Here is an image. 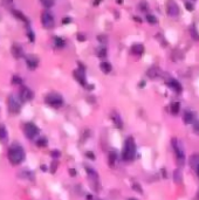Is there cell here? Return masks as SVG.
I'll return each mask as SVG.
<instances>
[{
    "label": "cell",
    "instance_id": "obj_1",
    "mask_svg": "<svg viewBox=\"0 0 199 200\" xmlns=\"http://www.w3.org/2000/svg\"><path fill=\"white\" fill-rule=\"evenodd\" d=\"M7 157H8V160L11 162V164L19 165L25 159V151H24V149L21 148L20 145L15 144V145H12L8 149Z\"/></svg>",
    "mask_w": 199,
    "mask_h": 200
},
{
    "label": "cell",
    "instance_id": "obj_2",
    "mask_svg": "<svg viewBox=\"0 0 199 200\" xmlns=\"http://www.w3.org/2000/svg\"><path fill=\"white\" fill-rule=\"evenodd\" d=\"M136 155V144L132 137H128L124 143V149L122 152V158L127 162H130L135 158Z\"/></svg>",
    "mask_w": 199,
    "mask_h": 200
},
{
    "label": "cell",
    "instance_id": "obj_3",
    "mask_svg": "<svg viewBox=\"0 0 199 200\" xmlns=\"http://www.w3.org/2000/svg\"><path fill=\"white\" fill-rule=\"evenodd\" d=\"M172 148L175 150V153H176V158H177V163L181 166L184 165L185 163V153H184V150L181 148V143L177 140L176 138L172 139Z\"/></svg>",
    "mask_w": 199,
    "mask_h": 200
},
{
    "label": "cell",
    "instance_id": "obj_4",
    "mask_svg": "<svg viewBox=\"0 0 199 200\" xmlns=\"http://www.w3.org/2000/svg\"><path fill=\"white\" fill-rule=\"evenodd\" d=\"M24 132H25V135H26L27 138L33 139L34 137H36L39 135V129L33 123H26L25 124V128H24Z\"/></svg>",
    "mask_w": 199,
    "mask_h": 200
},
{
    "label": "cell",
    "instance_id": "obj_5",
    "mask_svg": "<svg viewBox=\"0 0 199 200\" xmlns=\"http://www.w3.org/2000/svg\"><path fill=\"white\" fill-rule=\"evenodd\" d=\"M46 103L49 105H52V107H55V108H57V107H61L62 103H64V100H62V97L60 95H56V94H51V95H48L46 97Z\"/></svg>",
    "mask_w": 199,
    "mask_h": 200
},
{
    "label": "cell",
    "instance_id": "obj_6",
    "mask_svg": "<svg viewBox=\"0 0 199 200\" xmlns=\"http://www.w3.org/2000/svg\"><path fill=\"white\" fill-rule=\"evenodd\" d=\"M20 108H21V103H20V100H19L17 96L14 95H11L8 98V109L9 111L12 113H19V110H20Z\"/></svg>",
    "mask_w": 199,
    "mask_h": 200
},
{
    "label": "cell",
    "instance_id": "obj_7",
    "mask_svg": "<svg viewBox=\"0 0 199 200\" xmlns=\"http://www.w3.org/2000/svg\"><path fill=\"white\" fill-rule=\"evenodd\" d=\"M41 24L45 28H53L54 27V18L49 12H44L41 14Z\"/></svg>",
    "mask_w": 199,
    "mask_h": 200
},
{
    "label": "cell",
    "instance_id": "obj_8",
    "mask_svg": "<svg viewBox=\"0 0 199 200\" xmlns=\"http://www.w3.org/2000/svg\"><path fill=\"white\" fill-rule=\"evenodd\" d=\"M166 11H168V14L170 17H177L179 14V7L177 6V4L175 1L170 0L168 2V6H166Z\"/></svg>",
    "mask_w": 199,
    "mask_h": 200
},
{
    "label": "cell",
    "instance_id": "obj_9",
    "mask_svg": "<svg viewBox=\"0 0 199 200\" xmlns=\"http://www.w3.org/2000/svg\"><path fill=\"white\" fill-rule=\"evenodd\" d=\"M20 96H21V100L22 101H31L33 98V91L31 89H28L27 87H22L20 90Z\"/></svg>",
    "mask_w": 199,
    "mask_h": 200
},
{
    "label": "cell",
    "instance_id": "obj_10",
    "mask_svg": "<svg viewBox=\"0 0 199 200\" xmlns=\"http://www.w3.org/2000/svg\"><path fill=\"white\" fill-rule=\"evenodd\" d=\"M74 76H75V78H76V80L81 83L82 86H84V87H86L87 81H86V77H84V70H83V68L75 70V71H74Z\"/></svg>",
    "mask_w": 199,
    "mask_h": 200
},
{
    "label": "cell",
    "instance_id": "obj_11",
    "mask_svg": "<svg viewBox=\"0 0 199 200\" xmlns=\"http://www.w3.org/2000/svg\"><path fill=\"white\" fill-rule=\"evenodd\" d=\"M26 63H27V66H28L29 69H35L36 67H38V64H39V60L36 59L35 56L29 55V56L26 57Z\"/></svg>",
    "mask_w": 199,
    "mask_h": 200
},
{
    "label": "cell",
    "instance_id": "obj_12",
    "mask_svg": "<svg viewBox=\"0 0 199 200\" xmlns=\"http://www.w3.org/2000/svg\"><path fill=\"white\" fill-rule=\"evenodd\" d=\"M87 172H88V175L90 178V182H95V183L99 184V174L95 170H93L91 167H86Z\"/></svg>",
    "mask_w": 199,
    "mask_h": 200
},
{
    "label": "cell",
    "instance_id": "obj_13",
    "mask_svg": "<svg viewBox=\"0 0 199 200\" xmlns=\"http://www.w3.org/2000/svg\"><path fill=\"white\" fill-rule=\"evenodd\" d=\"M131 52L135 55H142L144 53V46L141 44H136L131 47Z\"/></svg>",
    "mask_w": 199,
    "mask_h": 200
},
{
    "label": "cell",
    "instance_id": "obj_14",
    "mask_svg": "<svg viewBox=\"0 0 199 200\" xmlns=\"http://www.w3.org/2000/svg\"><path fill=\"white\" fill-rule=\"evenodd\" d=\"M159 73H161L159 68H157V67H151V68H149V69H148V71H146V75H148L150 78H156V77H158Z\"/></svg>",
    "mask_w": 199,
    "mask_h": 200
},
{
    "label": "cell",
    "instance_id": "obj_15",
    "mask_svg": "<svg viewBox=\"0 0 199 200\" xmlns=\"http://www.w3.org/2000/svg\"><path fill=\"white\" fill-rule=\"evenodd\" d=\"M12 54H13V56H14L15 59H20V57L24 55L21 47L18 46V44H14V46L12 47Z\"/></svg>",
    "mask_w": 199,
    "mask_h": 200
},
{
    "label": "cell",
    "instance_id": "obj_16",
    "mask_svg": "<svg viewBox=\"0 0 199 200\" xmlns=\"http://www.w3.org/2000/svg\"><path fill=\"white\" fill-rule=\"evenodd\" d=\"M111 120H113V122L115 124V126L118 128V129H121L122 126H123V123H122V120H121V117H119V115H117L116 113H114L111 115Z\"/></svg>",
    "mask_w": 199,
    "mask_h": 200
},
{
    "label": "cell",
    "instance_id": "obj_17",
    "mask_svg": "<svg viewBox=\"0 0 199 200\" xmlns=\"http://www.w3.org/2000/svg\"><path fill=\"white\" fill-rule=\"evenodd\" d=\"M168 83H169V86H170L175 91H177V93L181 91V86L178 81H176V80H173V78H170V81H169Z\"/></svg>",
    "mask_w": 199,
    "mask_h": 200
},
{
    "label": "cell",
    "instance_id": "obj_18",
    "mask_svg": "<svg viewBox=\"0 0 199 200\" xmlns=\"http://www.w3.org/2000/svg\"><path fill=\"white\" fill-rule=\"evenodd\" d=\"M100 68L101 70L104 73V74H108L111 71V64L109 63V62L104 61V62H101V64H100Z\"/></svg>",
    "mask_w": 199,
    "mask_h": 200
},
{
    "label": "cell",
    "instance_id": "obj_19",
    "mask_svg": "<svg viewBox=\"0 0 199 200\" xmlns=\"http://www.w3.org/2000/svg\"><path fill=\"white\" fill-rule=\"evenodd\" d=\"M183 121L185 124H190V123L193 122V113H190V111H185L184 116H183Z\"/></svg>",
    "mask_w": 199,
    "mask_h": 200
},
{
    "label": "cell",
    "instance_id": "obj_20",
    "mask_svg": "<svg viewBox=\"0 0 199 200\" xmlns=\"http://www.w3.org/2000/svg\"><path fill=\"white\" fill-rule=\"evenodd\" d=\"M170 110H171L172 115H178L179 113V110H181V104L179 102H173L170 107Z\"/></svg>",
    "mask_w": 199,
    "mask_h": 200
},
{
    "label": "cell",
    "instance_id": "obj_21",
    "mask_svg": "<svg viewBox=\"0 0 199 200\" xmlns=\"http://www.w3.org/2000/svg\"><path fill=\"white\" fill-rule=\"evenodd\" d=\"M199 164V156L198 155H192L190 157V165L193 167V169H196Z\"/></svg>",
    "mask_w": 199,
    "mask_h": 200
},
{
    "label": "cell",
    "instance_id": "obj_22",
    "mask_svg": "<svg viewBox=\"0 0 199 200\" xmlns=\"http://www.w3.org/2000/svg\"><path fill=\"white\" fill-rule=\"evenodd\" d=\"M6 139H7V131H6L4 125H0V140L5 142Z\"/></svg>",
    "mask_w": 199,
    "mask_h": 200
},
{
    "label": "cell",
    "instance_id": "obj_23",
    "mask_svg": "<svg viewBox=\"0 0 199 200\" xmlns=\"http://www.w3.org/2000/svg\"><path fill=\"white\" fill-rule=\"evenodd\" d=\"M173 179H175V183L176 184L181 183V172L179 170H175V172H173Z\"/></svg>",
    "mask_w": 199,
    "mask_h": 200
},
{
    "label": "cell",
    "instance_id": "obj_24",
    "mask_svg": "<svg viewBox=\"0 0 199 200\" xmlns=\"http://www.w3.org/2000/svg\"><path fill=\"white\" fill-rule=\"evenodd\" d=\"M96 54H97V56H99V57H104V56L107 55V51H106V48L100 47V48L96 49Z\"/></svg>",
    "mask_w": 199,
    "mask_h": 200
},
{
    "label": "cell",
    "instance_id": "obj_25",
    "mask_svg": "<svg viewBox=\"0 0 199 200\" xmlns=\"http://www.w3.org/2000/svg\"><path fill=\"white\" fill-rule=\"evenodd\" d=\"M115 159H116L115 153L114 152H110L109 153V166L110 167H114V165H115Z\"/></svg>",
    "mask_w": 199,
    "mask_h": 200
},
{
    "label": "cell",
    "instance_id": "obj_26",
    "mask_svg": "<svg viewBox=\"0 0 199 200\" xmlns=\"http://www.w3.org/2000/svg\"><path fill=\"white\" fill-rule=\"evenodd\" d=\"M54 42H55V46H56L57 48H62V47L64 46V41L61 39V38H55Z\"/></svg>",
    "mask_w": 199,
    "mask_h": 200
},
{
    "label": "cell",
    "instance_id": "obj_27",
    "mask_svg": "<svg viewBox=\"0 0 199 200\" xmlns=\"http://www.w3.org/2000/svg\"><path fill=\"white\" fill-rule=\"evenodd\" d=\"M146 20H148V22L151 24V25H156V24H157V19H156V17L152 15V14H148V15H146Z\"/></svg>",
    "mask_w": 199,
    "mask_h": 200
},
{
    "label": "cell",
    "instance_id": "obj_28",
    "mask_svg": "<svg viewBox=\"0 0 199 200\" xmlns=\"http://www.w3.org/2000/svg\"><path fill=\"white\" fill-rule=\"evenodd\" d=\"M13 14H14V15H15L17 18H19V19H21L22 21L27 22V19H26V17H25V15H24L21 12H19V11H15V9H14V11H13Z\"/></svg>",
    "mask_w": 199,
    "mask_h": 200
},
{
    "label": "cell",
    "instance_id": "obj_29",
    "mask_svg": "<svg viewBox=\"0 0 199 200\" xmlns=\"http://www.w3.org/2000/svg\"><path fill=\"white\" fill-rule=\"evenodd\" d=\"M41 1V4L47 7V8H49V7H52L53 5H54V0H40Z\"/></svg>",
    "mask_w": 199,
    "mask_h": 200
},
{
    "label": "cell",
    "instance_id": "obj_30",
    "mask_svg": "<svg viewBox=\"0 0 199 200\" xmlns=\"http://www.w3.org/2000/svg\"><path fill=\"white\" fill-rule=\"evenodd\" d=\"M38 146H46L47 145V139L46 138H40L38 142H36Z\"/></svg>",
    "mask_w": 199,
    "mask_h": 200
},
{
    "label": "cell",
    "instance_id": "obj_31",
    "mask_svg": "<svg viewBox=\"0 0 199 200\" xmlns=\"http://www.w3.org/2000/svg\"><path fill=\"white\" fill-rule=\"evenodd\" d=\"M190 33L192 35V38L194 39V40H199V35L197 34V32H196V29H194V27H192L190 29Z\"/></svg>",
    "mask_w": 199,
    "mask_h": 200
},
{
    "label": "cell",
    "instance_id": "obj_32",
    "mask_svg": "<svg viewBox=\"0 0 199 200\" xmlns=\"http://www.w3.org/2000/svg\"><path fill=\"white\" fill-rule=\"evenodd\" d=\"M132 190H135V191H137L138 193H143V190H142V187L138 185L137 183H134L132 184Z\"/></svg>",
    "mask_w": 199,
    "mask_h": 200
},
{
    "label": "cell",
    "instance_id": "obj_33",
    "mask_svg": "<svg viewBox=\"0 0 199 200\" xmlns=\"http://www.w3.org/2000/svg\"><path fill=\"white\" fill-rule=\"evenodd\" d=\"M4 1V5H5V7H7V8H12L13 7V2H12V0H2Z\"/></svg>",
    "mask_w": 199,
    "mask_h": 200
},
{
    "label": "cell",
    "instance_id": "obj_34",
    "mask_svg": "<svg viewBox=\"0 0 199 200\" xmlns=\"http://www.w3.org/2000/svg\"><path fill=\"white\" fill-rule=\"evenodd\" d=\"M139 9H141V11H146V9H148V5H146L145 1H141V2H139Z\"/></svg>",
    "mask_w": 199,
    "mask_h": 200
},
{
    "label": "cell",
    "instance_id": "obj_35",
    "mask_svg": "<svg viewBox=\"0 0 199 200\" xmlns=\"http://www.w3.org/2000/svg\"><path fill=\"white\" fill-rule=\"evenodd\" d=\"M56 167H57V162L54 160L53 163H52V166H51V171H52V173H55V171H56Z\"/></svg>",
    "mask_w": 199,
    "mask_h": 200
},
{
    "label": "cell",
    "instance_id": "obj_36",
    "mask_svg": "<svg viewBox=\"0 0 199 200\" xmlns=\"http://www.w3.org/2000/svg\"><path fill=\"white\" fill-rule=\"evenodd\" d=\"M12 82L14 83V84H20L21 83V80L19 76H13V80H12Z\"/></svg>",
    "mask_w": 199,
    "mask_h": 200
},
{
    "label": "cell",
    "instance_id": "obj_37",
    "mask_svg": "<svg viewBox=\"0 0 199 200\" xmlns=\"http://www.w3.org/2000/svg\"><path fill=\"white\" fill-rule=\"evenodd\" d=\"M185 7H186V9H189V11H193V6H192V4H190V2H186L185 4Z\"/></svg>",
    "mask_w": 199,
    "mask_h": 200
},
{
    "label": "cell",
    "instance_id": "obj_38",
    "mask_svg": "<svg viewBox=\"0 0 199 200\" xmlns=\"http://www.w3.org/2000/svg\"><path fill=\"white\" fill-rule=\"evenodd\" d=\"M28 38H29V40H31V41H32V42H33V41H34V35H33V33H32V32H31V31H29V32H28Z\"/></svg>",
    "mask_w": 199,
    "mask_h": 200
},
{
    "label": "cell",
    "instance_id": "obj_39",
    "mask_svg": "<svg viewBox=\"0 0 199 200\" xmlns=\"http://www.w3.org/2000/svg\"><path fill=\"white\" fill-rule=\"evenodd\" d=\"M77 39H79L80 41H84V40H86V36L83 34H77Z\"/></svg>",
    "mask_w": 199,
    "mask_h": 200
},
{
    "label": "cell",
    "instance_id": "obj_40",
    "mask_svg": "<svg viewBox=\"0 0 199 200\" xmlns=\"http://www.w3.org/2000/svg\"><path fill=\"white\" fill-rule=\"evenodd\" d=\"M106 39H107L106 36H103V35H99V40L101 41V42H106V41H107Z\"/></svg>",
    "mask_w": 199,
    "mask_h": 200
},
{
    "label": "cell",
    "instance_id": "obj_41",
    "mask_svg": "<svg viewBox=\"0 0 199 200\" xmlns=\"http://www.w3.org/2000/svg\"><path fill=\"white\" fill-rule=\"evenodd\" d=\"M52 156H53V157H55V158H56V157H59V156H60V152H59V151H56V150H55V151H53V152H52Z\"/></svg>",
    "mask_w": 199,
    "mask_h": 200
},
{
    "label": "cell",
    "instance_id": "obj_42",
    "mask_svg": "<svg viewBox=\"0 0 199 200\" xmlns=\"http://www.w3.org/2000/svg\"><path fill=\"white\" fill-rule=\"evenodd\" d=\"M62 22H64V25H66V24H69V22H70V19H69V18H64V20H62Z\"/></svg>",
    "mask_w": 199,
    "mask_h": 200
},
{
    "label": "cell",
    "instance_id": "obj_43",
    "mask_svg": "<svg viewBox=\"0 0 199 200\" xmlns=\"http://www.w3.org/2000/svg\"><path fill=\"white\" fill-rule=\"evenodd\" d=\"M69 173H70V175L74 177V175H76V171H75L74 169H70V170H69Z\"/></svg>",
    "mask_w": 199,
    "mask_h": 200
},
{
    "label": "cell",
    "instance_id": "obj_44",
    "mask_svg": "<svg viewBox=\"0 0 199 200\" xmlns=\"http://www.w3.org/2000/svg\"><path fill=\"white\" fill-rule=\"evenodd\" d=\"M87 156L89 157L90 159H95V156H94V155H93L91 152H87Z\"/></svg>",
    "mask_w": 199,
    "mask_h": 200
},
{
    "label": "cell",
    "instance_id": "obj_45",
    "mask_svg": "<svg viewBox=\"0 0 199 200\" xmlns=\"http://www.w3.org/2000/svg\"><path fill=\"white\" fill-rule=\"evenodd\" d=\"M194 130L197 131V132H199V122H197L194 124Z\"/></svg>",
    "mask_w": 199,
    "mask_h": 200
},
{
    "label": "cell",
    "instance_id": "obj_46",
    "mask_svg": "<svg viewBox=\"0 0 199 200\" xmlns=\"http://www.w3.org/2000/svg\"><path fill=\"white\" fill-rule=\"evenodd\" d=\"M196 172H197V174H198V177H199V164H198V166L196 167Z\"/></svg>",
    "mask_w": 199,
    "mask_h": 200
},
{
    "label": "cell",
    "instance_id": "obj_47",
    "mask_svg": "<svg viewBox=\"0 0 199 200\" xmlns=\"http://www.w3.org/2000/svg\"><path fill=\"white\" fill-rule=\"evenodd\" d=\"M100 1H101V0H95V1H94V5H99Z\"/></svg>",
    "mask_w": 199,
    "mask_h": 200
},
{
    "label": "cell",
    "instance_id": "obj_48",
    "mask_svg": "<svg viewBox=\"0 0 199 200\" xmlns=\"http://www.w3.org/2000/svg\"><path fill=\"white\" fill-rule=\"evenodd\" d=\"M117 2L118 4H122V0H117Z\"/></svg>",
    "mask_w": 199,
    "mask_h": 200
},
{
    "label": "cell",
    "instance_id": "obj_49",
    "mask_svg": "<svg viewBox=\"0 0 199 200\" xmlns=\"http://www.w3.org/2000/svg\"><path fill=\"white\" fill-rule=\"evenodd\" d=\"M128 200H136V199H131V198H130V199H128Z\"/></svg>",
    "mask_w": 199,
    "mask_h": 200
},
{
    "label": "cell",
    "instance_id": "obj_50",
    "mask_svg": "<svg viewBox=\"0 0 199 200\" xmlns=\"http://www.w3.org/2000/svg\"><path fill=\"white\" fill-rule=\"evenodd\" d=\"M198 198H199V194H198Z\"/></svg>",
    "mask_w": 199,
    "mask_h": 200
}]
</instances>
